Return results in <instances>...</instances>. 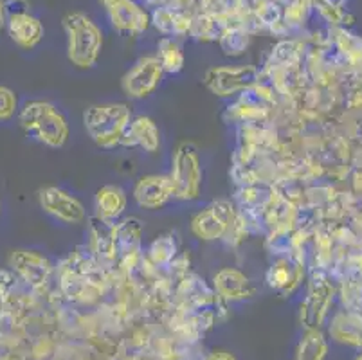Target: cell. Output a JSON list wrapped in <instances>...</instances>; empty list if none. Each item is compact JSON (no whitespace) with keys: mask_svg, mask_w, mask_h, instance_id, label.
Returning a JSON list of instances; mask_svg holds the SVG:
<instances>
[{"mask_svg":"<svg viewBox=\"0 0 362 360\" xmlns=\"http://www.w3.org/2000/svg\"><path fill=\"white\" fill-rule=\"evenodd\" d=\"M18 123L22 130L47 148H64L71 135L69 121L64 112L51 101L35 99L28 101L18 110Z\"/></svg>","mask_w":362,"mask_h":360,"instance_id":"obj_1","label":"cell"},{"mask_svg":"<svg viewBox=\"0 0 362 360\" xmlns=\"http://www.w3.org/2000/svg\"><path fill=\"white\" fill-rule=\"evenodd\" d=\"M67 35V58L76 69H92L103 51V31L88 15L71 11L64 16Z\"/></svg>","mask_w":362,"mask_h":360,"instance_id":"obj_2","label":"cell"},{"mask_svg":"<svg viewBox=\"0 0 362 360\" xmlns=\"http://www.w3.org/2000/svg\"><path fill=\"white\" fill-rule=\"evenodd\" d=\"M130 121L132 112L124 103L90 105L83 112V127L88 137L105 150L121 146Z\"/></svg>","mask_w":362,"mask_h":360,"instance_id":"obj_3","label":"cell"},{"mask_svg":"<svg viewBox=\"0 0 362 360\" xmlns=\"http://www.w3.org/2000/svg\"><path fill=\"white\" fill-rule=\"evenodd\" d=\"M173 198L180 202H193L202 194L204 168L199 148L189 141H184L177 146L171 157L170 171Z\"/></svg>","mask_w":362,"mask_h":360,"instance_id":"obj_4","label":"cell"},{"mask_svg":"<svg viewBox=\"0 0 362 360\" xmlns=\"http://www.w3.org/2000/svg\"><path fill=\"white\" fill-rule=\"evenodd\" d=\"M335 289L325 272L315 270L308 281L307 294L299 308V323L303 330H321L334 305Z\"/></svg>","mask_w":362,"mask_h":360,"instance_id":"obj_5","label":"cell"},{"mask_svg":"<svg viewBox=\"0 0 362 360\" xmlns=\"http://www.w3.org/2000/svg\"><path fill=\"white\" fill-rule=\"evenodd\" d=\"M259 71L252 65H218L209 67L204 74V83L216 98L231 99L258 83Z\"/></svg>","mask_w":362,"mask_h":360,"instance_id":"obj_6","label":"cell"},{"mask_svg":"<svg viewBox=\"0 0 362 360\" xmlns=\"http://www.w3.org/2000/svg\"><path fill=\"white\" fill-rule=\"evenodd\" d=\"M236 218H238V211L233 206L231 200L220 198L193 216L192 233L202 242L223 240Z\"/></svg>","mask_w":362,"mask_h":360,"instance_id":"obj_7","label":"cell"},{"mask_svg":"<svg viewBox=\"0 0 362 360\" xmlns=\"http://www.w3.org/2000/svg\"><path fill=\"white\" fill-rule=\"evenodd\" d=\"M6 29L15 45L31 51L44 40L45 29L40 20L31 15L24 0H6Z\"/></svg>","mask_w":362,"mask_h":360,"instance_id":"obj_8","label":"cell"},{"mask_svg":"<svg viewBox=\"0 0 362 360\" xmlns=\"http://www.w3.org/2000/svg\"><path fill=\"white\" fill-rule=\"evenodd\" d=\"M163 79L164 71L156 54L143 56L123 76L121 88L130 99H146L160 87Z\"/></svg>","mask_w":362,"mask_h":360,"instance_id":"obj_9","label":"cell"},{"mask_svg":"<svg viewBox=\"0 0 362 360\" xmlns=\"http://www.w3.org/2000/svg\"><path fill=\"white\" fill-rule=\"evenodd\" d=\"M38 202L44 213L64 223L78 226L87 220V209L80 198L58 186H45L38 191Z\"/></svg>","mask_w":362,"mask_h":360,"instance_id":"obj_10","label":"cell"},{"mask_svg":"<svg viewBox=\"0 0 362 360\" xmlns=\"http://www.w3.org/2000/svg\"><path fill=\"white\" fill-rule=\"evenodd\" d=\"M9 270L15 274L21 281L29 286L40 289L47 285L52 276V263L44 254L29 249H16L8 257Z\"/></svg>","mask_w":362,"mask_h":360,"instance_id":"obj_11","label":"cell"},{"mask_svg":"<svg viewBox=\"0 0 362 360\" xmlns=\"http://www.w3.org/2000/svg\"><path fill=\"white\" fill-rule=\"evenodd\" d=\"M108 20L112 28L123 35H143L151 25L150 13L137 0H107Z\"/></svg>","mask_w":362,"mask_h":360,"instance_id":"obj_12","label":"cell"},{"mask_svg":"<svg viewBox=\"0 0 362 360\" xmlns=\"http://www.w3.org/2000/svg\"><path fill=\"white\" fill-rule=\"evenodd\" d=\"M213 290L216 297L226 303L249 301L256 296V286L251 277L240 269L226 267L213 276Z\"/></svg>","mask_w":362,"mask_h":360,"instance_id":"obj_13","label":"cell"},{"mask_svg":"<svg viewBox=\"0 0 362 360\" xmlns=\"http://www.w3.org/2000/svg\"><path fill=\"white\" fill-rule=\"evenodd\" d=\"M171 198L173 187L168 175H144L134 186V200L143 209H163L171 202Z\"/></svg>","mask_w":362,"mask_h":360,"instance_id":"obj_14","label":"cell"},{"mask_svg":"<svg viewBox=\"0 0 362 360\" xmlns=\"http://www.w3.org/2000/svg\"><path fill=\"white\" fill-rule=\"evenodd\" d=\"M303 265L292 256H279L265 274L267 286L281 297H288L301 286Z\"/></svg>","mask_w":362,"mask_h":360,"instance_id":"obj_15","label":"cell"},{"mask_svg":"<svg viewBox=\"0 0 362 360\" xmlns=\"http://www.w3.org/2000/svg\"><path fill=\"white\" fill-rule=\"evenodd\" d=\"M124 148H141L146 153H157L160 150V130L159 124L148 115L132 117L124 137L121 141Z\"/></svg>","mask_w":362,"mask_h":360,"instance_id":"obj_16","label":"cell"},{"mask_svg":"<svg viewBox=\"0 0 362 360\" xmlns=\"http://www.w3.org/2000/svg\"><path fill=\"white\" fill-rule=\"evenodd\" d=\"M128 206V194L117 184H107L100 187L94 197V213L98 220L107 223L119 222Z\"/></svg>","mask_w":362,"mask_h":360,"instance_id":"obj_17","label":"cell"},{"mask_svg":"<svg viewBox=\"0 0 362 360\" xmlns=\"http://www.w3.org/2000/svg\"><path fill=\"white\" fill-rule=\"evenodd\" d=\"M144 226L139 218L130 216L114 223V252L119 260L136 257L143 243Z\"/></svg>","mask_w":362,"mask_h":360,"instance_id":"obj_18","label":"cell"},{"mask_svg":"<svg viewBox=\"0 0 362 360\" xmlns=\"http://www.w3.org/2000/svg\"><path fill=\"white\" fill-rule=\"evenodd\" d=\"M151 25L164 35L166 38H177V36L189 35L193 16L186 11L173 6H157L150 15Z\"/></svg>","mask_w":362,"mask_h":360,"instance_id":"obj_19","label":"cell"},{"mask_svg":"<svg viewBox=\"0 0 362 360\" xmlns=\"http://www.w3.org/2000/svg\"><path fill=\"white\" fill-rule=\"evenodd\" d=\"M328 333L339 344L362 349V321H358L357 317L348 313L346 310L332 317Z\"/></svg>","mask_w":362,"mask_h":360,"instance_id":"obj_20","label":"cell"},{"mask_svg":"<svg viewBox=\"0 0 362 360\" xmlns=\"http://www.w3.org/2000/svg\"><path fill=\"white\" fill-rule=\"evenodd\" d=\"M227 28H229L227 16L215 11L199 13V15L193 16L189 35L200 42H218V38Z\"/></svg>","mask_w":362,"mask_h":360,"instance_id":"obj_21","label":"cell"},{"mask_svg":"<svg viewBox=\"0 0 362 360\" xmlns=\"http://www.w3.org/2000/svg\"><path fill=\"white\" fill-rule=\"evenodd\" d=\"M330 35L344 62L354 67H362V36L346 28H332Z\"/></svg>","mask_w":362,"mask_h":360,"instance_id":"obj_22","label":"cell"},{"mask_svg":"<svg viewBox=\"0 0 362 360\" xmlns=\"http://www.w3.org/2000/svg\"><path fill=\"white\" fill-rule=\"evenodd\" d=\"M328 341L322 330H305L296 348L294 360H327Z\"/></svg>","mask_w":362,"mask_h":360,"instance_id":"obj_23","label":"cell"},{"mask_svg":"<svg viewBox=\"0 0 362 360\" xmlns=\"http://www.w3.org/2000/svg\"><path fill=\"white\" fill-rule=\"evenodd\" d=\"M156 58L159 59L164 74H179L186 64L179 42L175 38H166V36H163L157 44Z\"/></svg>","mask_w":362,"mask_h":360,"instance_id":"obj_24","label":"cell"},{"mask_svg":"<svg viewBox=\"0 0 362 360\" xmlns=\"http://www.w3.org/2000/svg\"><path fill=\"white\" fill-rule=\"evenodd\" d=\"M240 209L243 213H259L274 202V194L271 187L267 186H243L238 194Z\"/></svg>","mask_w":362,"mask_h":360,"instance_id":"obj_25","label":"cell"},{"mask_svg":"<svg viewBox=\"0 0 362 360\" xmlns=\"http://www.w3.org/2000/svg\"><path fill=\"white\" fill-rule=\"evenodd\" d=\"M303 47L298 40H281L271 52L269 65L278 71H288L301 62Z\"/></svg>","mask_w":362,"mask_h":360,"instance_id":"obj_26","label":"cell"},{"mask_svg":"<svg viewBox=\"0 0 362 360\" xmlns=\"http://www.w3.org/2000/svg\"><path fill=\"white\" fill-rule=\"evenodd\" d=\"M218 44L223 54L229 58H238V56L245 54L251 45V33L243 29L242 25H231L222 33Z\"/></svg>","mask_w":362,"mask_h":360,"instance_id":"obj_27","label":"cell"},{"mask_svg":"<svg viewBox=\"0 0 362 360\" xmlns=\"http://www.w3.org/2000/svg\"><path fill=\"white\" fill-rule=\"evenodd\" d=\"M179 252V243L173 234H160L148 247V257L157 267H168Z\"/></svg>","mask_w":362,"mask_h":360,"instance_id":"obj_28","label":"cell"},{"mask_svg":"<svg viewBox=\"0 0 362 360\" xmlns=\"http://www.w3.org/2000/svg\"><path fill=\"white\" fill-rule=\"evenodd\" d=\"M312 9H314L312 0H287L283 4V25H285V29L291 31V29L303 28L307 24Z\"/></svg>","mask_w":362,"mask_h":360,"instance_id":"obj_29","label":"cell"},{"mask_svg":"<svg viewBox=\"0 0 362 360\" xmlns=\"http://www.w3.org/2000/svg\"><path fill=\"white\" fill-rule=\"evenodd\" d=\"M341 301L348 313L362 321V281H346L341 286Z\"/></svg>","mask_w":362,"mask_h":360,"instance_id":"obj_30","label":"cell"},{"mask_svg":"<svg viewBox=\"0 0 362 360\" xmlns=\"http://www.w3.org/2000/svg\"><path fill=\"white\" fill-rule=\"evenodd\" d=\"M18 98L15 91H11L6 85H0V123L11 121L15 115H18Z\"/></svg>","mask_w":362,"mask_h":360,"instance_id":"obj_31","label":"cell"},{"mask_svg":"<svg viewBox=\"0 0 362 360\" xmlns=\"http://www.w3.org/2000/svg\"><path fill=\"white\" fill-rule=\"evenodd\" d=\"M16 279L18 277L11 272V270H6V269H0V299L6 296H9L15 286Z\"/></svg>","mask_w":362,"mask_h":360,"instance_id":"obj_32","label":"cell"},{"mask_svg":"<svg viewBox=\"0 0 362 360\" xmlns=\"http://www.w3.org/2000/svg\"><path fill=\"white\" fill-rule=\"evenodd\" d=\"M204 360H236V356L229 352H213L211 355H207Z\"/></svg>","mask_w":362,"mask_h":360,"instance_id":"obj_33","label":"cell"},{"mask_svg":"<svg viewBox=\"0 0 362 360\" xmlns=\"http://www.w3.org/2000/svg\"><path fill=\"white\" fill-rule=\"evenodd\" d=\"M6 20H8V11H6V0H0V31L6 28Z\"/></svg>","mask_w":362,"mask_h":360,"instance_id":"obj_34","label":"cell"},{"mask_svg":"<svg viewBox=\"0 0 362 360\" xmlns=\"http://www.w3.org/2000/svg\"><path fill=\"white\" fill-rule=\"evenodd\" d=\"M139 2H143V4H159L163 0H139Z\"/></svg>","mask_w":362,"mask_h":360,"instance_id":"obj_35","label":"cell"},{"mask_svg":"<svg viewBox=\"0 0 362 360\" xmlns=\"http://www.w3.org/2000/svg\"><path fill=\"white\" fill-rule=\"evenodd\" d=\"M355 360H362V353L358 356H355Z\"/></svg>","mask_w":362,"mask_h":360,"instance_id":"obj_36","label":"cell"},{"mask_svg":"<svg viewBox=\"0 0 362 360\" xmlns=\"http://www.w3.org/2000/svg\"><path fill=\"white\" fill-rule=\"evenodd\" d=\"M0 213H2V202H0Z\"/></svg>","mask_w":362,"mask_h":360,"instance_id":"obj_37","label":"cell"},{"mask_svg":"<svg viewBox=\"0 0 362 360\" xmlns=\"http://www.w3.org/2000/svg\"><path fill=\"white\" fill-rule=\"evenodd\" d=\"M103 2H107V0H103Z\"/></svg>","mask_w":362,"mask_h":360,"instance_id":"obj_38","label":"cell"}]
</instances>
